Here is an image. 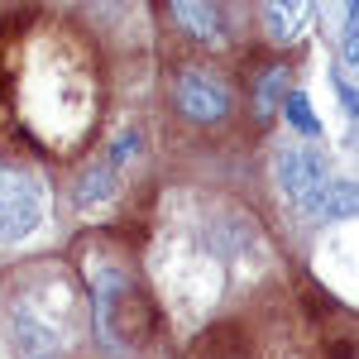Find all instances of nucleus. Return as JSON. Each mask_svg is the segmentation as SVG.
Masks as SVG:
<instances>
[{
  "instance_id": "5",
  "label": "nucleus",
  "mask_w": 359,
  "mask_h": 359,
  "mask_svg": "<svg viewBox=\"0 0 359 359\" xmlns=\"http://www.w3.org/2000/svg\"><path fill=\"white\" fill-rule=\"evenodd\" d=\"M306 20H311V5H306V0H269V5H264V25H269V39H278V43L297 39Z\"/></svg>"
},
{
  "instance_id": "10",
  "label": "nucleus",
  "mask_w": 359,
  "mask_h": 359,
  "mask_svg": "<svg viewBox=\"0 0 359 359\" xmlns=\"http://www.w3.org/2000/svg\"><path fill=\"white\" fill-rule=\"evenodd\" d=\"M283 86H287V72L283 67H269L264 82H259V115H273L283 106Z\"/></svg>"
},
{
  "instance_id": "3",
  "label": "nucleus",
  "mask_w": 359,
  "mask_h": 359,
  "mask_svg": "<svg viewBox=\"0 0 359 359\" xmlns=\"http://www.w3.org/2000/svg\"><path fill=\"white\" fill-rule=\"evenodd\" d=\"M278 182H283V192L292 196V206L311 216V221H321V201H326V187H331V177H326V168L316 154H302V149H283L278 154Z\"/></svg>"
},
{
  "instance_id": "2",
  "label": "nucleus",
  "mask_w": 359,
  "mask_h": 359,
  "mask_svg": "<svg viewBox=\"0 0 359 359\" xmlns=\"http://www.w3.org/2000/svg\"><path fill=\"white\" fill-rule=\"evenodd\" d=\"M43 221V192L39 182L15 163H0V245L29 240Z\"/></svg>"
},
{
  "instance_id": "1",
  "label": "nucleus",
  "mask_w": 359,
  "mask_h": 359,
  "mask_svg": "<svg viewBox=\"0 0 359 359\" xmlns=\"http://www.w3.org/2000/svg\"><path fill=\"white\" fill-rule=\"evenodd\" d=\"M91 311H96V326L111 345L139 340L149 331V302L125 273H101L91 287Z\"/></svg>"
},
{
  "instance_id": "13",
  "label": "nucleus",
  "mask_w": 359,
  "mask_h": 359,
  "mask_svg": "<svg viewBox=\"0 0 359 359\" xmlns=\"http://www.w3.org/2000/svg\"><path fill=\"white\" fill-rule=\"evenodd\" d=\"M335 91H340V106H345V115H359V91L345 77H335Z\"/></svg>"
},
{
  "instance_id": "7",
  "label": "nucleus",
  "mask_w": 359,
  "mask_h": 359,
  "mask_svg": "<svg viewBox=\"0 0 359 359\" xmlns=\"http://www.w3.org/2000/svg\"><path fill=\"white\" fill-rule=\"evenodd\" d=\"M359 216V182H331L326 201H321V221H345Z\"/></svg>"
},
{
  "instance_id": "4",
  "label": "nucleus",
  "mask_w": 359,
  "mask_h": 359,
  "mask_svg": "<svg viewBox=\"0 0 359 359\" xmlns=\"http://www.w3.org/2000/svg\"><path fill=\"white\" fill-rule=\"evenodd\" d=\"M172 96H177V111L187 115V120H196V125H221L225 115H230V91L206 67H182Z\"/></svg>"
},
{
  "instance_id": "9",
  "label": "nucleus",
  "mask_w": 359,
  "mask_h": 359,
  "mask_svg": "<svg viewBox=\"0 0 359 359\" xmlns=\"http://www.w3.org/2000/svg\"><path fill=\"white\" fill-rule=\"evenodd\" d=\"M283 115H287V120H292L302 135H311V139L321 135V120L311 115V101H306L302 91H287V101H283Z\"/></svg>"
},
{
  "instance_id": "12",
  "label": "nucleus",
  "mask_w": 359,
  "mask_h": 359,
  "mask_svg": "<svg viewBox=\"0 0 359 359\" xmlns=\"http://www.w3.org/2000/svg\"><path fill=\"white\" fill-rule=\"evenodd\" d=\"M130 158H139V130H130V135H120V139H115V149H111V158H106V163H111L115 172H120V168L130 163Z\"/></svg>"
},
{
  "instance_id": "8",
  "label": "nucleus",
  "mask_w": 359,
  "mask_h": 359,
  "mask_svg": "<svg viewBox=\"0 0 359 359\" xmlns=\"http://www.w3.org/2000/svg\"><path fill=\"white\" fill-rule=\"evenodd\" d=\"M111 192H115V168L111 163H96L82 182H77V201H82V206H101Z\"/></svg>"
},
{
  "instance_id": "6",
  "label": "nucleus",
  "mask_w": 359,
  "mask_h": 359,
  "mask_svg": "<svg viewBox=\"0 0 359 359\" xmlns=\"http://www.w3.org/2000/svg\"><path fill=\"white\" fill-rule=\"evenodd\" d=\"M172 20L187 29L192 39H221V5H196V0H177L172 5Z\"/></svg>"
},
{
  "instance_id": "11",
  "label": "nucleus",
  "mask_w": 359,
  "mask_h": 359,
  "mask_svg": "<svg viewBox=\"0 0 359 359\" xmlns=\"http://www.w3.org/2000/svg\"><path fill=\"white\" fill-rule=\"evenodd\" d=\"M340 57L359 67V5H345V39H340Z\"/></svg>"
}]
</instances>
